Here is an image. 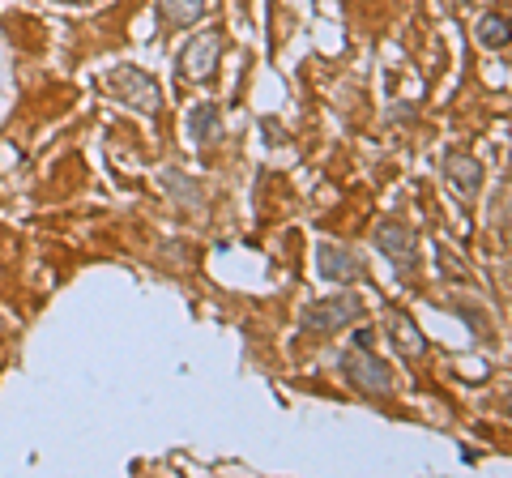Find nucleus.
Listing matches in <instances>:
<instances>
[{
    "label": "nucleus",
    "mask_w": 512,
    "mask_h": 478,
    "mask_svg": "<svg viewBox=\"0 0 512 478\" xmlns=\"http://www.w3.org/2000/svg\"><path fill=\"white\" fill-rule=\"evenodd\" d=\"M218 56H222V30H201L180 52V73L188 82H210L218 69Z\"/></svg>",
    "instance_id": "4"
},
{
    "label": "nucleus",
    "mask_w": 512,
    "mask_h": 478,
    "mask_svg": "<svg viewBox=\"0 0 512 478\" xmlns=\"http://www.w3.org/2000/svg\"><path fill=\"white\" fill-rule=\"evenodd\" d=\"M376 248H380L393 265L414 269V252H419V239H414V235H410V227H402V222L384 218L380 227H376Z\"/></svg>",
    "instance_id": "6"
},
{
    "label": "nucleus",
    "mask_w": 512,
    "mask_h": 478,
    "mask_svg": "<svg viewBox=\"0 0 512 478\" xmlns=\"http://www.w3.org/2000/svg\"><path fill=\"white\" fill-rule=\"evenodd\" d=\"M474 39L483 43L487 52H500V47L512 43V18H508V13H487V18H478Z\"/></svg>",
    "instance_id": "10"
},
{
    "label": "nucleus",
    "mask_w": 512,
    "mask_h": 478,
    "mask_svg": "<svg viewBox=\"0 0 512 478\" xmlns=\"http://www.w3.org/2000/svg\"><path fill=\"white\" fill-rule=\"evenodd\" d=\"M508 286H512V265H508Z\"/></svg>",
    "instance_id": "14"
},
{
    "label": "nucleus",
    "mask_w": 512,
    "mask_h": 478,
    "mask_svg": "<svg viewBox=\"0 0 512 478\" xmlns=\"http://www.w3.org/2000/svg\"><path fill=\"white\" fill-rule=\"evenodd\" d=\"M363 316V299L359 295H333V299H316L303 308V329L308 333H338L350 321Z\"/></svg>",
    "instance_id": "3"
},
{
    "label": "nucleus",
    "mask_w": 512,
    "mask_h": 478,
    "mask_svg": "<svg viewBox=\"0 0 512 478\" xmlns=\"http://www.w3.org/2000/svg\"><path fill=\"white\" fill-rule=\"evenodd\" d=\"M205 9H210V0H158V13H163L171 26H192V22H201Z\"/></svg>",
    "instance_id": "11"
},
{
    "label": "nucleus",
    "mask_w": 512,
    "mask_h": 478,
    "mask_svg": "<svg viewBox=\"0 0 512 478\" xmlns=\"http://www.w3.org/2000/svg\"><path fill=\"white\" fill-rule=\"evenodd\" d=\"M508 239H512V205H508Z\"/></svg>",
    "instance_id": "13"
},
{
    "label": "nucleus",
    "mask_w": 512,
    "mask_h": 478,
    "mask_svg": "<svg viewBox=\"0 0 512 478\" xmlns=\"http://www.w3.org/2000/svg\"><path fill=\"white\" fill-rule=\"evenodd\" d=\"M184 129L197 146H210V141H218V133H222V111L214 103H197L184 116Z\"/></svg>",
    "instance_id": "8"
},
{
    "label": "nucleus",
    "mask_w": 512,
    "mask_h": 478,
    "mask_svg": "<svg viewBox=\"0 0 512 478\" xmlns=\"http://www.w3.org/2000/svg\"><path fill=\"white\" fill-rule=\"evenodd\" d=\"M316 274L320 278H329V282H359L363 278V261H359V252H350L342 244H320L316 248Z\"/></svg>",
    "instance_id": "5"
},
{
    "label": "nucleus",
    "mask_w": 512,
    "mask_h": 478,
    "mask_svg": "<svg viewBox=\"0 0 512 478\" xmlns=\"http://www.w3.org/2000/svg\"><path fill=\"white\" fill-rule=\"evenodd\" d=\"M107 90L116 94L124 107L141 111V116H158V111H163V90H158L154 77L146 69H137V65L107 69Z\"/></svg>",
    "instance_id": "1"
},
{
    "label": "nucleus",
    "mask_w": 512,
    "mask_h": 478,
    "mask_svg": "<svg viewBox=\"0 0 512 478\" xmlns=\"http://www.w3.org/2000/svg\"><path fill=\"white\" fill-rule=\"evenodd\" d=\"M342 372H346L350 385L363 389V393H376V397L393 393V368L384 359H376L367 346L346 350V355H342Z\"/></svg>",
    "instance_id": "2"
},
{
    "label": "nucleus",
    "mask_w": 512,
    "mask_h": 478,
    "mask_svg": "<svg viewBox=\"0 0 512 478\" xmlns=\"http://www.w3.org/2000/svg\"><path fill=\"white\" fill-rule=\"evenodd\" d=\"M389 333H393V346L402 350L406 359H419L427 350V338H423L419 325H414L406 312H389Z\"/></svg>",
    "instance_id": "9"
},
{
    "label": "nucleus",
    "mask_w": 512,
    "mask_h": 478,
    "mask_svg": "<svg viewBox=\"0 0 512 478\" xmlns=\"http://www.w3.org/2000/svg\"><path fill=\"white\" fill-rule=\"evenodd\" d=\"M444 175L461 197H478V188H483V167H478V158H470V154H448Z\"/></svg>",
    "instance_id": "7"
},
{
    "label": "nucleus",
    "mask_w": 512,
    "mask_h": 478,
    "mask_svg": "<svg viewBox=\"0 0 512 478\" xmlns=\"http://www.w3.org/2000/svg\"><path fill=\"white\" fill-rule=\"evenodd\" d=\"M372 338H376L372 329H359V333H355V346H372Z\"/></svg>",
    "instance_id": "12"
}]
</instances>
